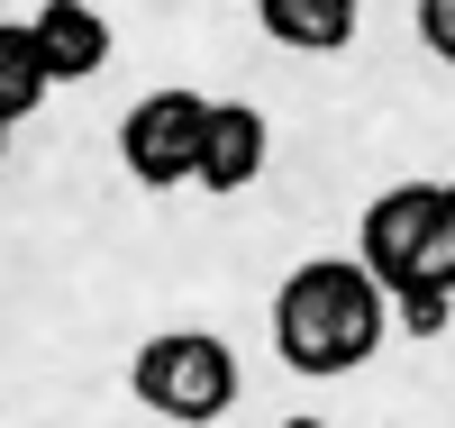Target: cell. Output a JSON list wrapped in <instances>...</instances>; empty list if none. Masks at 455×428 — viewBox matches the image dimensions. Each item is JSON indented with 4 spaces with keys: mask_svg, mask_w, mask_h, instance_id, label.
<instances>
[{
    "mask_svg": "<svg viewBox=\"0 0 455 428\" xmlns=\"http://www.w3.org/2000/svg\"><path fill=\"white\" fill-rule=\"evenodd\" d=\"M392 328V292L364 255H310L274 292V356L291 374H355Z\"/></svg>",
    "mask_w": 455,
    "mask_h": 428,
    "instance_id": "6da1fadb",
    "label": "cell"
},
{
    "mask_svg": "<svg viewBox=\"0 0 455 428\" xmlns=\"http://www.w3.org/2000/svg\"><path fill=\"white\" fill-rule=\"evenodd\" d=\"M419 46L437 64H455V0H419Z\"/></svg>",
    "mask_w": 455,
    "mask_h": 428,
    "instance_id": "9c48e42d",
    "label": "cell"
},
{
    "mask_svg": "<svg viewBox=\"0 0 455 428\" xmlns=\"http://www.w3.org/2000/svg\"><path fill=\"white\" fill-rule=\"evenodd\" d=\"M28 28H36V55H46L55 83H92V73L109 64V19L92 10V0H46Z\"/></svg>",
    "mask_w": 455,
    "mask_h": 428,
    "instance_id": "8992f818",
    "label": "cell"
},
{
    "mask_svg": "<svg viewBox=\"0 0 455 428\" xmlns=\"http://www.w3.org/2000/svg\"><path fill=\"white\" fill-rule=\"evenodd\" d=\"M355 255L392 301H455V182H392L364 201Z\"/></svg>",
    "mask_w": 455,
    "mask_h": 428,
    "instance_id": "7a4b0ae2",
    "label": "cell"
},
{
    "mask_svg": "<svg viewBox=\"0 0 455 428\" xmlns=\"http://www.w3.org/2000/svg\"><path fill=\"white\" fill-rule=\"evenodd\" d=\"M0 146H10V119H0ZM0 165H10V155H0Z\"/></svg>",
    "mask_w": 455,
    "mask_h": 428,
    "instance_id": "7c38bea8",
    "label": "cell"
},
{
    "mask_svg": "<svg viewBox=\"0 0 455 428\" xmlns=\"http://www.w3.org/2000/svg\"><path fill=\"white\" fill-rule=\"evenodd\" d=\"M46 92H55V73H46V55H36V28L28 19H0V119H28V109H46Z\"/></svg>",
    "mask_w": 455,
    "mask_h": 428,
    "instance_id": "ba28073f",
    "label": "cell"
},
{
    "mask_svg": "<svg viewBox=\"0 0 455 428\" xmlns=\"http://www.w3.org/2000/svg\"><path fill=\"white\" fill-rule=\"evenodd\" d=\"M201 119H210L201 92H182V83L146 92L128 119H119V165H128V182H146V191L192 182V174H201Z\"/></svg>",
    "mask_w": 455,
    "mask_h": 428,
    "instance_id": "277c9868",
    "label": "cell"
},
{
    "mask_svg": "<svg viewBox=\"0 0 455 428\" xmlns=\"http://www.w3.org/2000/svg\"><path fill=\"white\" fill-rule=\"evenodd\" d=\"M128 392L156 419H173V428H210V419L237 410V356H228L210 328H164V337L137 346Z\"/></svg>",
    "mask_w": 455,
    "mask_h": 428,
    "instance_id": "3957f363",
    "label": "cell"
},
{
    "mask_svg": "<svg viewBox=\"0 0 455 428\" xmlns=\"http://www.w3.org/2000/svg\"><path fill=\"white\" fill-rule=\"evenodd\" d=\"M246 10H255L264 36L291 46V55H337V46H355L364 0H246Z\"/></svg>",
    "mask_w": 455,
    "mask_h": 428,
    "instance_id": "52a82bcc",
    "label": "cell"
},
{
    "mask_svg": "<svg viewBox=\"0 0 455 428\" xmlns=\"http://www.w3.org/2000/svg\"><path fill=\"white\" fill-rule=\"evenodd\" d=\"M264 155H274V128H264V109L255 101H210V119H201V191H246L264 174Z\"/></svg>",
    "mask_w": 455,
    "mask_h": 428,
    "instance_id": "5b68a950",
    "label": "cell"
},
{
    "mask_svg": "<svg viewBox=\"0 0 455 428\" xmlns=\"http://www.w3.org/2000/svg\"><path fill=\"white\" fill-rule=\"evenodd\" d=\"M392 319H401L410 337H437V328H446V301H392Z\"/></svg>",
    "mask_w": 455,
    "mask_h": 428,
    "instance_id": "30bf717a",
    "label": "cell"
},
{
    "mask_svg": "<svg viewBox=\"0 0 455 428\" xmlns=\"http://www.w3.org/2000/svg\"><path fill=\"white\" fill-rule=\"evenodd\" d=\"M283 428H328V419H283Z\"/></svg>",
    "mask_w": 455,
    "mask_h": 428,
    "instance_id": "8fae6325",
    "label": "cell"
}]
</instances>
